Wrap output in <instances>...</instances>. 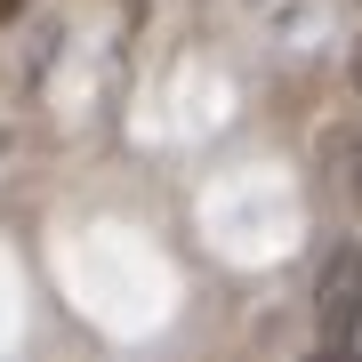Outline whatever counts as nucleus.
Instances as JSON below:
<instances>
[{
    "label": "nucleus",
    "mask_w": 362,
    "mask_h": 362,
    "mask_svg": "<svg viewBox=\"0 0 362 362\" xmlns=\"http://www.w3.org/2000/svg\"><path fill=\"white\" fill-rule=\"evenodd\" d=\"M314 322H322V346H354V330H362V250H338L322 266Z\"/></svg>",
    "instance_id": "1"
},
{
    "label": "nucleus",
    "mask_w": 362,
    "mask_h": 362,
    "mask_svg": "<svg viewBox=\"0 0 362 362\" xmlns=\"http://www.w3.org/2000/svg\"><path fill=\"white\" fill-rule=\"evenodd\" d=\"M8 16H16V0H0V25H8Z\"/></svg>",
    "instance_id": "2"
}]
</instances>
